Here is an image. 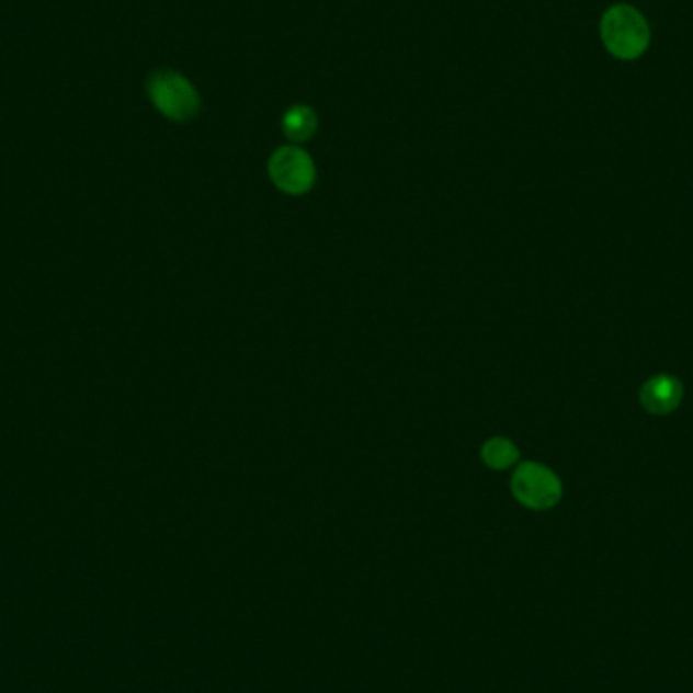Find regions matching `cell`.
<instances>
[{"instance_id":"obj_7","label":"cell","mask_w":693,"mask_h":693,"mask_svg":"<svg viewBox=\"0 0 693 693\" xmlns=\"http://www.w3.org/2000/svg\"><path fill=\"white\" fill-rule=\"evenodd\" d=\"M480 458L487 467L493 468V470H505V468L518 465L520 448L505 436H495L482 444Z\"/></svg>"},{"instance_id":"obj_4","label":"cell","mask_w":693,"mask_h":693,"mask_svg":"<svg viewBox=\"0 0 693 693\" xmlns=\"http://www.w3.org/2000/svg\"><path fill=\"white\" fill-rule=\"evenodd\" d=\"M268 173L272 183L288 195H305L317 181L315 162L298 145L276 148L268 162Z\"/></svg>"},{"instance_id":"obj_5","label":"cell","mask_w":693,"mask_h":693,"mask_svg":"<svg viewBox=\"0 0 693 693\" xmlns=\"http://www.w3.org/2000/svg\"><path fill=\"white\" fill-rule=\"evenodd\" d=\"M683 400V386L673 375H655L640 389V406L655 416L671 413Z\"/></svg>"},{"instance_id":"obj_1","label":"cell","mask_w":693,"mask_h":693,"mask_svg":"<svg viewBox=\"0 0 693 693\" xmlns=\"http://www.w3.org/2000/svg\"><path fill=\"white\" fill-rule=\"evenodd\" d=\"M600 35L606 49L618 59H637L649 47V25L645 16L628 7H611L600 23Z\"/></svg>"},{"instance_id":"obj_3","label":"cell","mask_w":693,"mask_h":693,"mask_svg":"<svg viewBox=\"0 0 693 693\" xmlns=\"http://www.w3.org/2000/svg\"><path fill=\"white\" fill-rule=\"evenodd\" d=\"M511 493L521 505L534 511H546L560 503L561 480L552 468L525 461L511 477Z\"/></svg>"},{"instance_id":"obj_6","label":"cell","mask_w":693,"mask_h":693,"mask_svg":"<svg viewBox=\"0 0 693 693\" xmlns=\"http://www.w3.org/2000/svg\"><path fill=\"white\" fill-rule=\"evenodd\" d=\"M317 126H319V121H317L315 110L305 104L288 107L282 116V133L294 145L310 140L317 133Z\"/></svg>"},{"instance_id":"obj_2","label":"cell","mask_w":693,"mask_h":693,"mask_svg":"<svg viewBox=\"0 0 693 693\" xmlns=\"http://www.w3.org/2000/svg\"><path fill=\"white\" fill-rule=\"evenodd\" d=\"M148 98L164 118L193 121L201 110V95L191 81L173 69L155 71L147 83Z\"/></svg>"}]
</instances>
